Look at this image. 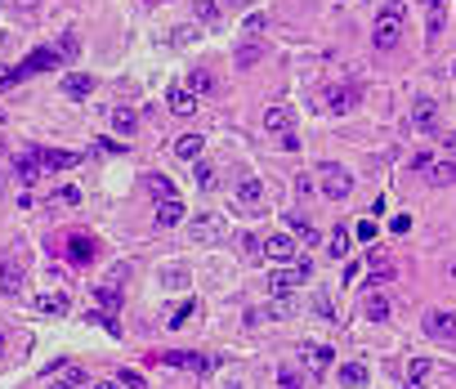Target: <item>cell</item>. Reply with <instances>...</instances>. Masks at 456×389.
Returning a JSON list of instances; mask_svg holds the SVG:
<instances>
[{"label":"cell","instance_id":"obj_1","mask_svg":"<svg viewBox=\"0 0 456 389\" xmlns=\"http://www.w3.org/2000/svg\"><path fill=\"white\" fill-rule=\"evenodd\" d=\"M398 36H402V0H390V5L380 9V19H376L371 45H376V49H394Z\"/></svg>","mask_w":456,"mask_h":389},{"label":"cell","instance_id":"obj_2","mask_svg":"<svg viewBox=\"0 0 456 389\" xmlns=\"http://www.w3.org/2000/svg\"><path fill=\"white\" fill-rule=\"evenodd\" d=\"M318 183H323V197H327V201H345V197L353 193V175L345 171V166H323Z\"/></svg>","mask_w":456,"mask_h":389},{"label":"cell","instance_id":"obj_3","mask_svg":"<svg viewBox=\"0 0 456 389\" xmlns=\"http://www.w3.org/2000/svg\"><path fill=\"white\" fill-rule=\"evenodd\" d=\"M425 335L430 340L456 345V313L452 309H425Z\"/></svg>","mask_w":456,"mask_h":389},{"label":"cell","instance_id":"obj_4","mask_svg":"<svg viewBox=\"0 0 456 389\" xmlns=\"http://www.w3.org/2000/svg\"><path fill=\"white\" fill-rule=\"evenodd\" d=\"M59 63H63L59 49H31L27 63L14 67V86H19V81H27V76H36V72H49V67H59Z\"/></svg>","mask_w":456,"mask_h":389},{"label":"cell","instance_id":"obj_5","mask_svg":"<svg viewBox=\"0 0 456 389\" xmlns=\"http://www.w3.org/2000/svg\"><path fill=\"white\" fill-rule=\"evenodd\" d=\"M161 367H175V371H193V376H201V371H211V358H206V353H193V349H171V353H161Z\"/></svg>","mask_w":456,"mask_h":389},{"label":"cell","instance_id":"obj_6","mask_svg":"<svg viewBox=\"0 0 456 389\" xmlns=\"http://www.w3.org/2000/svg\"><path fill=\"white\" fill-rule=\"evenodd\" d=\"M412 130H420V134H438V103H434L430 94L412 98Z\"/></svg>","mask_w":456,"mask_h":389},{"label":"cell","instance_id":"obj_7","mask_svg":"<svg viewBox=\"0 0 456 389\" xmlns=\"http://www.w3.org/2000/svg\"><path fill=\"white\" fill-rule=\"evenodd\" d=\"M264 256L278 260V264L295 260V238H291V233H268V238H264Z\"/></svg>","mask_w":456,"mask_h":389},{"label":"cell","instance_id":"obj_8","mask_svg":"<svg viewBox=\"0 0 456 389\" xmlns=\"http://www.w3.org/2000/svg\"><path fill=\"white\" fill-rule=\"evenodd\" d=\"M188 233L197 242H215V238H224V215H197L193 224H188Z\"/></svg>","mask_w":456,"mask_h":389},{"label":"cell","instance_id":"obj_9","mask_svg":"<svg viewBox=\"0 0 456 389\" xmlns=\"http://www.w3.org/2000/svg\"><path fill=\"white\" fill-rule=\"evenodd\" d=\"M67 256H72V264H90L98 256V242L90 233H72V238H67Z\"/></svg>","mask_w":456,"mask_h":389},{"label":"cell","instance_id":"obj_10","mask_svg":"<svg viewBox=\"0 0 456 389\" xmlns=\"http://www.w3.org/2000/svg\"><path fill=\"white\" fill-rule=\"evenodd\" d=\"M36 157H41V166H45V171H72V166H81V157H76V152H63V148H41Z\"/></svg>","mask_w":456,"mask_h":389},{"label":"cell","instance_id":"obj_11","mask_svg":"<svg viewBox=\"0 0 456 389\" xmlns=\"http://www.w3.org/2000/svg\"><path fill=\"white\" fill-rule=\"evenodd\" d=\"M447 23V0H425V36L438 41V31Z\"/></svg>","mask_w":456,"mask_h":389},{"label":"cell","instance_id":"obj_12","mask_svg":"<svg viewBox=\"0 0 456 389\" xmlns=\"http://www.w3.org/2000/svg\"><path fill=\"white\" fill-rule=\"evenodd\" d=\"M260 201H264V183H260V179H242V183H238V206L255 215Z\"/></svg>","mask_w":456,"mask_h":389},{"label":"cell","instance_id":"obj_13","mask_svg":"<svg viewBox=\"0 0 456 389\" xmlns=\"http://www.w3.org/2000/svg\"><path fill=\"white\" fill-rule=\"evenodd\" d=\"M331 358H335L331 345H304V367H309L313 376H323V371L331 367Z\"/></svg>","mask_w":456,"mask_h":389},{"label":"cell","instance_id":"obj_14","mask_svg":"<svg viewBox=\"0 0 456 389\" xmlns=\"http://www.w3.org/2000/svg\"><path fill=\"white\" fill-rule=\"evenodd\" d=\"M304 278H309V260H304L300 268H282V273H273V291H278V295H286V291H295Z\"/></svg>","mask_w":456,"mask_h":389},{"label":"cell","instance_id":"obj_15","mask_svg":"<svg viewBox=\"0 0 456 389\" xmlns=\"http://www.w3.org/2000/svg\"><path fill=\"white\" fill-rule=\"evenodd\" d=\"M0 291H5V295H19L23 291V268L14 264V260L0 264Z\"/></svg>","mask_w":456,"mask_h":389},{"label":"cell","instance_id":"obj_16","mask_svg":"<svg viewBox=\"0 0 456 389\" xmlns=\"http://www.w3.org/2000/svg\"><path fill=\"white\" fill-rule=\"evenodd\" d=\"M171 112H175V116H193V112H197V98H193L188 86H175V90H171Z\"/></svg>","mask_w":456,"mask_h":389},{"label":"cell","instance_id":"obj_17","mask_svg":"<svg viewBox=\"0 0 456 389\" xmlns=\"http://www.w3.org/2000/svg\"><path fill=\"white\" fill-rule=\"evenodd\" d=\"M67 98H86L90 90H94V81L86 76V72H72V76H63V86H59Z\"/></svg>","mask_w":456,"mask_h":389},{"label":"cell","instance_id":"obj_18","mask_svg":"<svg viewBox=\"0 0 456 389\" xmlns=\"http://www.w3.org/2000/svg\"><path fill=\"white\" fill-rule=\"evenodd\" d=\"M179 219H183V201H179V197H166L161 206H157V224H161V228H175Z\"/></svg>","mask_w":456,"mask_h":389},{"label":"cell","instance_id":"obj_19","mask_svg":"<svg viewBox=\"0 0 456 389\" xmlns=\"http://www.w3.org/2000/svg\"><path fill=\"white\" fill-rule=\"evenodd\" d=\"M353 103H358V94H353L349 86L345 90H327V112H340L345 116V112H353Z\"/></svg>","mask_w":456,"mask_h":389},{"label":"cell","instance_id":"obj_20","mask_svg":"<svg viewBox=\"0 0 456 389\" xmlns=\"http://www.w3.org/2000/svg\"><path fill=\"white\" fill-rule=\"evenodd\" d=\"M264 130H278V134H286V130H291V108L273 103V108L264 112Z\"/></svg>","mask_w":456,"mask_h":389},{"label":"cell","instance_id":"obj_21","mask_svg":"<svg viewBox=\"0 0 456 389\" xmlns=\"http://www.w3.org/2000/svg\"><path fill=\"white\" fill-rule=\"evenodd\" d=\"M340 385H345V389H363V385H367V367H363V363H345V367H340Z\"/></svg>","mask_w":456,"mask_h":389},{"label":"cell","instance_id":"obj_22","mask_svg":"<svg viewBox=\"0 0 456 389\" xmlns=\"http://www.w3.org/2000/svg\"><path fill=\"white\" fill-rule=\"evenodd\" d=\"M175 152H179L183 161H197V157H201V134H179V139H175Z\"/></svg>","mask_w":456,"mask_h":389},{"label":"cell","instance_id":"obj_23","mask_svg":"<svg viewBox=\"0 0 456 389\" xmlns=\"http://www.w3.org/2000/svg\"><path fill=\"white\" fill-rule=\"evenodd\" d=\"M49 389H86V371L67 363V367H63V380H59V385H49Z\"/></svg>","mask_w":456,"mask_h":389},{"label":"cell","instance_id":"obj_24","mask_svg":"<svg viewBox=\"0 0 456 389\" xmlns=\"http://www.w3.org/2000/svg\"><path fill=\"white\" fill-rule=\"evenodd\" d=\"M14 171H19L23 183H31V179L41 175V157H36V152H27V157H19V166H14Z\"/></svg>","mask_w":456,"mask_h":389},{"label":"cell","instance_id":"obj_25","mask_svg":"<svg viewBox=\"0 0 456 389\" xmlns=\"http://www.w3.org/2000/svg\"><path fill=\"white\" fill-rule=\"evenodd\" d=\"M188 90H193V94H211V90H215V76L206 72V67H193V76H188Z\"/></svg>","mask_w":456,"mask_h":389},{"label":"cell","instance_id":"obj_26","mask_svg":"<svg viewBox=\"0 0 456 389\" xmlns=\"http://www.w3.org/2000/svg\"><path fill=\"white\" fill-rule=\"evenodd\" d=\"M349 246H353L349 228H335V233H331V246H327V251H331V260H345V256H349Z\"/></svg>","mask_w":456,"mask_h":389},{"label":"cell","instance_id":"obj_27","mask_svg":"<svg viewBox=\"0 0 456 389\" xmlns=\"http://www.w3.org/2000/svg\"><path fill=\"white\" fill-rule=\"evenodd\" d=\"M134 126H139V116H134L130 108H116V112H112V130H116V134H134Z\"/></svg>","mask_w":456,"mask_h":389},{"label":"cell","instance_id":"obj_28","mask_svg":"<svg viewBox=\"0 0 456 389\" xmlns=\"http://www.w3.org/2000/svg\"><path fill=\"white\" fill-rule=\"evenodd\" d=\"M161 286H171V291H188V268H166L161 273Z\"/></svg>","mask_w":456,"mask_h":389},{"label":"cell","instance_id":"obj_29","mask_svg":"<svg viewBox=\"0 0 456 389\" xmlns=\"http://www.w3.org/2000/svg\"><path fill=\"white\" fill-rule=\"evenodd\" d=\"M193 179H197V188H206V193H211L215 183H219V175H215V166H206V161H197V166H193Z\"/></svg>","mask_w":456,"mask_h":389},{"label":"cell","instance_id":"obj_30","mask_svg":"<svg viewBox=\"0 0 456 389\" xmlns=\"http://www.w3.org/2000/svg\"><path fill=\"white\" fill-rule=\"evenodd\" d=\"M430 371H434V363H430V358H412V363H407V380H412V385H425Z\"/></svg>","mask_w":456,"mask_h":389},{"label":"cell","instance_id":"obj_31","mask_svg":"<svg viewBox=\"0 0 456 389\" xmlns=\"http://www.w3.org/2000/svg\"><path fill=\"white\" fill-rule=\"evenodd\" d=\"M367 318H371V323H385V318H390V300H385V295H371V300H367Z\"/></svg>","mask_w":456,"mask_h":389},{"label":"cell","instance_id":"obj_32","mask_svg":"<svg viewBox=\"0 0 456 389\" xmlns=\"http://www.w3.org/2000/svg\"><path fill=\"white\" fill-rule=\"evenodd\" d=\"M394 278V268H390V260H380V256H371V286H376V282H390Z\"/></svg>","mask_w":456,"mask_h":389},{"label":"cell","instance_id":"obj_33","mask_svg":"<svg viewBox=\"0 0 456 389\" xmlns=\"http://www.w3.org/2000/svg\"><path fill=\"white\" fill-rule=\"evenodd\" d=\"M434 183H456V161H443V166H430L425 171Z\"/></svg>","mask_w":456,"mask_h":389},{"label":"cell","instance_id":"obj_34","mask_svg":"<svg viewBox=\"0 0 456 389\" xmlns=\"http://www.w3.org/2000/svg\"><path fill=\"white\" fill-rule=\"evenodd\" d=\"M148 193L152 197H175V183L166 179V175H148Z\"/></svg>","mask_w":456,"mask_h":389},{"label":"cell","instance_id":"obj_35","mask_svg":"<svg viewBox=\"0 0 456 389\" xmlns=\"http://www.w3.org/2000/svg\"><path fill=\"white\" fill-rule=\"evenodd\" d=\"M193 313H197V300H183L179 309L171 313V327H175V331H179V327H188V318H193Z\"/></svg>","mask_w":456,"mask_h":389},{"label":"cell","instance_id":"obj_36","mask_svg":"<svg viewBox=\"0 0 456 389\" xmlns=\"http://www.w3.org/2000/svg\"><path fill=\"white\" fill-rule=\"evenodd\" d=\"M36 309H41V313H54V318H59V313L67 309V295H41V300H36Z\"/></svg>","mask_w":456,"mask_h":389},{"label":"cell","instance_id":"obj_37","mask_svg":"<svg viewBox=\"0 0 456 389\" xmlns=\"http://www.w3.org/2000/svg\"><path fill=\"white\" fill-rule=\"evenodd\" d=\"M94 300H98V304H103V309H108V313H116V309H121V295H116V291H112V286H98V291H94Z\"/></svg>","mask_w":456,"mask_h":389},{"label":"cell","instance_id":"obj_38","mask_svg":"<svg viewBox=\"0 0 456 389\" xmlns=\"http://www.w3.org/2000/svg\"><path fill=\"white\" fill-rule=\"evenodd\" d=\"M197 19L206 23V27H211V23H219V5H215V0H197Z\"/></svg>","mask_w":456,"mask_h":389},{"label":"cell","instance_id":"obj_39","mask_svg":"<svg viewBox=\"0 0 456 389\" xmlns=\"http://www.w3.org/2000/svg\"><path fill=\"white\" fill-rule=\"evenodd\" d=\"M238 63H242V67H255V63H260V45H255V41L242 45V49H238Z\"/></svg>","mask_w":456,"mask_h":389},{"label":"cell","instance_id":"obj_40","mask_svg":"<svg viewBox=\"0 0 456 389\" xmlns=\"http://www.w3.org/2000/svg\"><path fill=\"white\" fill-rule=\"evenodd\" d=\"M278 385H282V389H300L304 380H300V371H295V367H282V371H278Z\"/></svg>","mask_w":456,"mask_h":389},{"label":"cell","instance_id":"obj_41","mask_svg":"<svg viewBox=\"0 0 456 389\" xmlns=\"http://www.w3.org/2000/svg\"><path fill=\"white\" fill-rule=\"evenodd\" d=\"M313 309L323 313V318H335V309H331V295H327V291H318V295H313Z\"/></svg>","mask_w":456,"mask_h":389},{"label":"cell","instance_id":"obj_42","mask_svg":"<svg viewBox=\"0 0 456 389\" xmlns=\"http://www.w3.org/2000/svg\"><path fill=\"white\" fill-rule=\"evenodd\" d=\"M54 201H59V206H76L81 193H76V188H59V193H54Z\"/></svg>","mask_w":456,"mask_h":389},{"label":"cell","instance_id":"obj_43","mask_svg":"<svg viewBox=\"0 0 456 389\" xmlns=\"http://www.w3.org/2000/svg\"><path fill=\"white\" fill-rule=\"evenodd\" d=\"M430 166H434V157H430V152H416V157H412V171H420V175H425Z\"/></svg>","mask_w":456,"mask_h":389},{"label":"cell","instance_id":"obj_44","mask_svg":"<svg viewBox=\"0 0 456 389\" xmlns=\"http://www.w3.org/2000/svg\"><path fill=\"white\" fill-rule=\"evenodd\" d=\"M358 238H363V242H376V224H371V219H363V224H358Z\"/></svg>","mask_w":456,"mask_h":389},{"label":"cell","instance_id":"obj_45","mask_svg":"<svg viewBox=\"0 0 456 389\" xmlns=\"http://www.w3.org/2000/svg\"><path fill=\"white\" fill-rule=\"evenodd\" d=\"M121 380H126V389H143V376H139V371H121Z\"/></svg>","mask_w":456,"mask_h":389},{"label":"cell","instance_id":"obj_46","mask_svg":"<svg viewBox=\"0 0 456 389\" xmlns=\"http://www.w3.org/2000/svg\"><path fill=\"white\" fill-rule=\"evenodd\" d=\"M390 228H394V233H407V228H412V219H407V215H394V219H390Z\"/></svg>","mask_w":456,"mask_h":389},{"label":"cell","instance_id":"obj_47","mask_svg":"<svg viewBox=\"0 0 456 389\" xmlns=\"http://www.w3.org/2000/svg\"><path fill=\"white\" fill-rule=\"evenodd\" d=\"M98 389H126V380H121V376H112V380H98Z\"/></svg>","mask_w":456,"mask_h":389},{"label":"cell","instance_id":"obj_48","mask_svg":"<svg viewBox=\"0 0 456 389\" xmlns=\"http://www.w3.org/2000/svg\"><path fill=\"white\" fill-rule=\"evenodd\" d=\"M0 86H14V67H0Z\"/></svg>","mask_w":456,"mask_h":389},{"label":"cell","instance_id":"obj_49","mask_svg":"<svg viewBox=\"0 0 456 389\" xmlns=\"http://www.w3.org/2000/svg\"><path fill=\"white\" fill-rule=\"evenodd\" d=\"M14 5H41V0H14Z\"/></svg>","mask_w":456,"mask_h":389},{"label":"cell","instance_id":"obj_50","mask_svg":"<svg viewBox=\"0 0 456 389\" xmlns=\"http://www.w3.org/2000/svg\"><path fill=\"white\" fill-rule=\"evenodd\" d=\"M447 273H452V278H456V260H452V264H447Z\"/></svg>","mask_w":456,"mask_h":389},{"label":"cell","instance_id":"obj_51","mask_svg":"<svg viewBox=\"0 0 456 389\" xmlns=\"http://www.w3.org/2000/svg\"><path fill=\"white\" fill-rule=\"evenodd\" d=\"M0 161H5V139H0Z\"/></svg>","mask_w":456,"mask_h":389},{"label":"cell","instance_id":"obj_52","mask_svg":"<svg viewBox=\"0 0 456 389\" xmlns=\"http://www.w3.org/2000/svg\"><path fill=\"white\" fill-rule=\"evenodd\" d=\"M228 389H242V385H238V380H233V385H228Z\"/></svg>","mask_w":456,"mask_h":389},{"label":"cell","instance_id":"obj_53","mask_svg":"<svg viewBox=\"0 0 456 389\" xmlns=\"http://www.w3.org/2000/svg\"><path fill=\"white\" fill-rule=\"evenodd\" d=\"M0 121H5V112H0Z\"/></svg>","mask_w":456,"mask_h":389},{"label":"cell","instance_id":"obj_54","mask_svg":"<svg viewBox=\"0 0 456 389\" xmlns=\"http://www.w3.org/2000/svg\"><path fill=\"white\" fill-rule=\"evenodd\" d=\"M0 345H5V340H0Z\"/></svg>","mask_w":456,"mask_h":389}]
</instances>
